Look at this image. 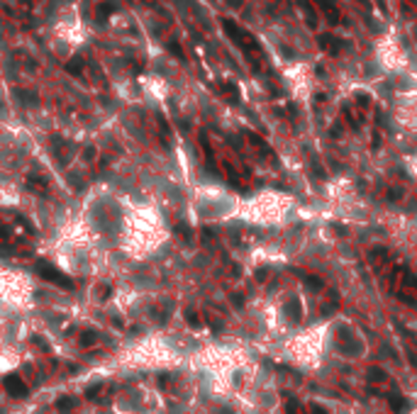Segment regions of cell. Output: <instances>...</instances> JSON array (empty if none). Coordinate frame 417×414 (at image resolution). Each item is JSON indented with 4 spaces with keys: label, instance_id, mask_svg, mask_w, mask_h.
I'll return each instance as SVG.
<instances>
[{
    "label": "cell",
    "instance_id": "3",
    "mask_svg": "<svg viewBox=\"0 0 417 414\" xmlns=\"http://www.w3.org/2000/svg\"><path fill=\"white\" fill-rule=\"evenodd\" d=\"M27 188H29L32 193H42V195L49 193V185H47V181H44L42 176H29V178H27Z\"/></svg>",
    "mask_w": 417,
    "mask_h": 414
},
{
    "label": "cell",
    "instance_id": "8",
    "mask_svg": "<svg viewBox=\"0 0 417 414\" xmlns=\"http://www.w3.org/2000/svg\"><path fill=\"white\" fill-rule=\"evenodd\" d=\"M159 383H161V385L166 388V385H168V375H161V378H159Z\"/></svg>",
    "mask_w": 417,
    "mask_h": 414
},
{
    "label": "cell",
    "instance_id": "7",
    "mask_svg": "<svg viewBox=\"0 0 417 414\" xmlns=\"http://www.w3.org/2000/svg\"><path fill=\"white\" fill-rule=\"evenodd\" d=\"M186 319H188V324H195V327L200 324V319H198V314H195L193 310H188V312H186Z\"/></svg>",
    "mask_w": 417,
    "mask_h": 414
},
{
    "label": "cell",
    "instance_id": "6",
    "mask_svg": "<svg viewBox=\"0 0 417 414\" xmlns=\"http://www.w3.org/2000/svg\"><path fill=\"white\" fill-rule=\"evenodd\" d=\"M78 344L83 346V348H85V346H93L95 344V336H93V334H83V336L78 339Z\"/></svg>",
    "mask_w": 417,
    "mask_h": 414
},
{
    "label": "cell",
    "instance_id": "5",
    "mask_svg": "<svg viewBox=\"0 0 417 414\" xmlns=\"http://www.w3.org/2000/svg\"><path fill=\"white\" fill-rule=\"evenodd\" d=\"M388 402H390V407H393L395 412H400V410L405 407V400H403V397H398V395H390V397H388Z\"/></svg>",
    "mask_w": 417,
    "mask_h": 414
},
{
    "label": "cell",
    "instance_id": "4",
    "mask_svg": "<svg viewBox=\"0 0 417 414\" xmlns=\"http://www.w3.org/2000/svg\"><path fill=\"white\" fill-rule=\"evenodd\" d=\"M76 405H78V400H73V397H59V400H56V410H59V412H69Z\"/></svg>",
    "mask_w": 417,
    "mask_h": 414
},
{
    "label": "cell",
    "instance_id": "2",
    "mask_svg": "<svg viewBox=\"0 0 417 414\" xmlns=\"http://www.w3.org/2000/svg\"><path fill=\"white\" fill-rule=\"evenodd\" d=\"M5 390H7L12 397H25V395H27V388H25V383H22L17 375H7V378H5Z\"/></svg>",
    "mask_w": 417,
    "mask_h": 414
},
{
    "label": "cell",
    "instance_id": "1",
    "mask_svg": "<svg viewBox=\"0 0 417 414\" xmlns=\"http://www.w3.org/2000/svg\"><path fill=\"white\" fill-rule=\"evenodd\" d=\"M37 273L44 278V280H49V283H54V285H59V287H66V290H71L73 287V280L71 278H66L61 271H56L52 263H47V261H39L37 263Z\"/></svg>",
    "mask_w": 417,
    "mask_h": 414
}]
</instances>
